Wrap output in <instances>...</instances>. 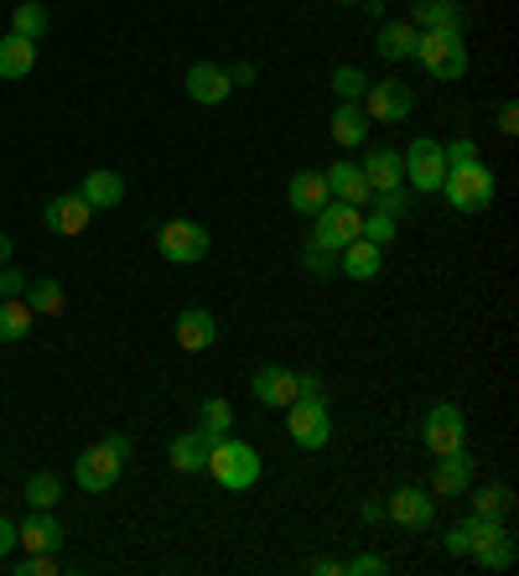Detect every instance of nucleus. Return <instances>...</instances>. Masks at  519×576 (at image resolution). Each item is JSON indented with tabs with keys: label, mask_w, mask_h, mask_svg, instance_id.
Returning a JSON list of instances; mask_svg holds the SVG:
<instances>
[{
	"label": "nucleus",
	"mask_w": 519,
	"mask_h": 576,
	"mask_svg": "<svg viewBox=\"0 0 519 576\" xmlns=\"http://www.w3.org/2000/svg\"><path fill=\"white\" fill-rule=\"evenodd\" d=\"M203 473H214V483L229 488V494H244V488H255V483H260V452L250 447V441H240V437H223V441L208 447Z\"/></svg>",
	"instance_id": "nucleus-1"
},
{
	"label": "nucleus",
	"mask_w": 519,
	"mask_h": 576,
	"mask_svg": "<svg viewBox=\"0 0 519 576\" xmlns=\"http://www.w3.org/2000/svg\"><path fill=\"white\" fill-rule=\"evenodd\" d=\"M125 462H130V437H104L100 447H89V452L73 462V483H79L83 494H104V488L120 483Z\"/></svg>",
	"instance_id": "nucleus-2"
},
{
	"label": "nucleus",
	"mask_w": 519,
	"mask_h": 576,
	"mask_svg": "<svg viewBox=\"0 0 519 576\" xmlns=\"http://www.w3.org/2000/svg\"><path fill=\"white\" fill-rule=\"evenodd\" d=\"M416 58L437 83H458L468 73V42L462 32H420Z\"/></svg>",
	"instance_id": "nucleus-3"
},
{
	"label": "nucleus",
	"mask_w": 519,
	"mask_h": 576,
	"mask_svg": "<svg viewBox=\"0 0 519 576\" xmlns=\"http://www.w3.org/2000/svg\"><path fill=\"white\" fill-rule=\"evenodd\" d=\"M286 431L301 452H322L333 441V416H327V395H297L286 405Z\"/></svg>",
	"instance_id": "nucleus-4"
},
{
	"label": "nucleus",
	"mask_w": 519,
	"mask_h": 576,
	"mask_svg": "<svg viewBox=\"0 0 519 576\" xmlns=\"http://www.w3.org/2000/svg\"><path fill=\"white\" fill-rule=\"evenodd\" d=\"M441 193H447V203H452L458 214H483V208L494 203V172L483 166V157L468 161V166H447Z\"/></svg>",
	"instance_id": "nucleus-5"
},
{
	"label": "nucleus",
	"mask_w": 519,
	"mask_h": 576,
	"mask_svg": "<svg viewBox=\"0 0 519 576\" xmlns=\"http://www.w3.org/2000/svg\"><path fill=\"white\" fill-rule=\"evenodd\" d=\"M208 229H203L198 219H166L157 229V250L166 265H198V260H208Z\"/></svg>",
	"instance_id": "nucleus-6"
},
{
	"label": "nucleus",
	"mask_w": 519,
	"mask_h": 576,
	"mask_svg": "<svg viewBox=\"0 0 519 576\" xmlns=\"http://www.w3.org/2000/svg\"><path fill=\"white\" fill-rule=\"evenodd\" d=\"M359 110L369 119H380V125H400V119L416 110V89H411V83H400V79H380V83H369V89H364Z\"/></svg>",
	"instance_id": "nucleus-7"
},
{
	"label": "nucleus",
	"mask_w": 519,
	"mask_h": 576,
	"mask_svg": "<svg viewBox=\"0 0 519 576\" xmlns=\"http://www.w3.org/2000/svg\"><path fill=\"white\" fill-rule=\"evenodd\" d=\"M405 182L416 187V193H441V177H447V161H441V140L431 136H416L411 140V151H405Z\"/></svg>",
	"instance_id": "nucleus-8"
},
{
	"label": "nucleus",
	"mask_w": 519,
	"mask_h": 576,
	"mask_svg": "<svg viewBox=\"0 0 519 576\" xmlns=\"http://www.w3.org/2000/svg\"><path fill=\"white\" fill-rule=\"evenodd\" d=\"M420 437H426V447H431V458H441V452H458V447H468V421H462L458 405H431L426 411V426H420Z\"/></svg>",
	"instance_id": "nucleus-9"
},
{
	"label": "nucleus",
	"mask_w": 519,
	"mask_h": 576,
	"mask_svg": "<svg viewBox=\"0 0 519 576\" xmlns=\"http://www.w3.org/2000/svg\"><path fill=\"white\" fill-rule=\"evenodd\" d=\"M312 239H318L322 250H343L348 239H359L364 229V208H348V203H327L322 214H312Z\"/></svg>",
	"instance_id": "nucleus-10"
},
{
	"label": "nucleus",
	"mask_w": 519,
	"mask_h": 576,
	"mask_svg": "<svg viewBox=\"0 0 519 576\" xmlns=\"http://www.w3.org/2000/svg\"><path fill=\"white\" fill-rule=\"evenodd\" d=\"M384 519H395L400 530H426L437 519V498H431V488H395L384 504Z\"/></svg>",
	"instance_id": "nucleus-11"
},
{
	"label": "nucleus",
	"mask_w": 519,
	"mask_h": 576,
	"mask_svg": "<svg viewBox=\"0 0 519 576\" xmlns=\"http://www.w3.org/2000/svg\"><path fill=\"white\" fill-rule=\"evenodd\" d=\"M322 177H327V193H333V203H348V208H369V198H374V187L364 182L359 161H333Z\"/></svg>",
	"instance_id": "nucleus-12"
},
{
	"label": "nucleus",
	"mask_w": 519,
	"mask_h": 576,
	"mask_svg": "<svg viewBox=\"0 0 519 576\" xmlns=\"http://www.w3.org/2000/svg\"><path fill=\"white\" fill-rule=\"evenodd\" d=\"M250 390H255L260 405H270V411H286L291 400H297V369H280V364H265L255 369L250 379Z\"/></svg>",
	"instance_id": "nucleus-13"
},
{
	"label": "nucleus",
	"mask_w": 519,
	"mask_h": 576,
	"mask_svg": "<svg viewBox=\"0 0 519 576\" xmlns=\"http://www.w3.org/2000/svg\"><path fill=\"white\" fill-rule=\"evenodd\" d=\"M468 483H473V458H468V447L441 452L437 473H431V498H458V494H468Z\"/></svg>",
	"instance_id": "nucleus-14"
},
{
	"label": "nucleus",
	"mask_w": 519,
	"mask_h": 576,
	"mask_svg": "<svg viewBox=\"0 0 519 576\" xmlns=\"http://www.w3.org/2000/svg\"><path fill=\"white\" fill-rule=\"evenodd\" d=\"M229 94H234L229 68H219V62H193L187 68V100L193 104H223Z\"/></svg>",
	"instance_id": "nucleus-15"
},
{
	"label": "nucleus",
	"mask_w": 519,
	"mask_h": 576,
	"mask_svg": "<svg viewBox=\"0 0 519 576\" xmlns=\"http://www.w3.org/2000/svg\"><path fill=\"white\" fill-rule=\"evenodd\" d=\"M89 219H94V208H89L79 193H68V198H53L47 208H42V223H47L53 234H62V239L83 234V229H89Z\"/></svg>",
	"instance_id": "nucleus-16"
},
{
	"label": "nucleus",
	"mask_w": 519,
	"mask_h": 576,
	"mask_svg": "<svg viewBox=\"0 0 519 576\" xmlns=\"http://www.w3.org/2000/svg\"><path fill=\"white\" fill-rule=\"evenodd\" d=\"M380 265H384V244H374V239H348L338 250V270L348 280H374L380 276Z\"/></svg>",
	"instance_id": "nucleus-17"
},
{
	"label": "nucleus",
	"mask_w": 519,
	"mask_h": 576,
	"mask_svg": "<svg viewBox=\"0 0 519 576\" xmlns=\"http://www.w3.org/2000/svg\"><path fill=\"white\" fill-rule=\"evenodd\" d=\"M359 172H364V182H369L374 193L405 187V161H400V151H390V146H374V151H364Z\"/></svg>",
	"instance_id": "nucleus-18"
},
{
	"label": "nucleus",
	"mask_w": 519,
	"mask_h": 576,
	"mask_svg": "<svg viewBox=\"0 0 519 576\" xmlns=\"http://www.w3.org/2000/svg\"><path fill=\"white\" fill-rule=\"evenodd\" d=\"M62 540H68V535H62V525L53 519V509H32V519L16 525V545H21V551H53V556H58Z\"/></svg>",
	"instance_id": "nucleus-19"
},
{
	"label": "nucleus",
	"mask_w": 519,
	"mask_h": 576,
	"mask_svg": "<svg viewBox=\"0 0 519 576\" xmlns=\"http://www.w3.org/2000/svg\"><path fill=\"white\" fill-rule=\"evenodd\" d=\"M416 32H468L462 0H416Z\"/></svg>",
	"instance_id": "nucleus-20"
},
{
	"label": "nucleus",
	"mask_w": 519,
	"mask_h": 576,
	"mask_svg": "<svg viewBox=\"0 0 519 576\" xmlns=\"http://www.w3.org/2000/svg\"><path fill=\"white\" fill-rule=\"evenodd\" d=\"M177 343L187 348V354H208L214 343H219V322H214V312L208 307H187L177 318Z\"/></svg>",
	"instance_id": "nucleus-21"
},
{
	"label": "nucleus",
	"mask_w": 519,
	"mask_h": 576,
	"mask_svg": "<svg viewBox=\"0 0 519 576\" xmlns=\"http://www.w3.org/2000/svg\"><path fill=\"white\" fill-rule=\"evenodd\" d=\"M286 203H291L297 214H307V219H312V214H322V208L333 203V193H327V177H322V172H297V177L286 182Z\"/></svg>",
	"instance_id": "nucleus-22"
},
{
	"label": "nucleus",
	"mask_w": 519,
	"mask_h": 576,
	"mask_svg": "<svg viewBox=\"0 0 519 576\" xmlns=\"http://www.w3.org/2000/svg\"><path fill=\"white\" fill-rule=\"evenodd\" d=\"M32 68H37V42L5 32L0 37V79H32Z\"/></svg>",
	"instance_id": "nucleus-23"
},
{
	"label": "nucleus",
	"mask_w": 519,
	"mask_h": 576,
	"mask_svg": "<svg viewBox=\"0 0 519 576\" xmlns=\"http://www.w3.org/2000/svg\"><path fill=\"white\" fill-rule=\"evenodd\" d=\"M416 42H420V32L411 21H384L380 37H374V53L384 62H400V58H416Z\"/></svg>",
	"instance_id": "nucleus-24"
},
{
	"label": "nucleus",
	"mask_w": 519,
	"mask_h": 576,
	"mask_svg": "<svg viewBox=\"0 0 519 576\" xmlns=\"http://www.w3.org/2000/svg\"><path fill=\"white\" fill-rule=\"evenodd\" d=\"M229 426H234V405H229L223 395L203 400V405H198V426H193V431H198V437L208 441V447H214V441L229 437Z\"/></svg>",
	"instance_id": "nucleus-25"
},
{
	"label": "nucleus",
	"mask_w": 519,
	"mask_h": 576,
	"mask_svg": "<svg viewBox=\"0 0 519 576\" xmlns=\"http://www.w3.org/2000/svg\"><path fill=\"white\" fill-rule=\"evenodd\" d=\"M79 198L89 203L94 214H100V208H115V203L125 198V182L115 177V172H89V177H83V187H79Z\"/></svg>",
	"instance_id": "nucleus-26"
},
{
	"label": "nucleus",
	"mask_w": 519,
	"mask_h": 576,
	"mask_svg": "<svg viewBox=\"0 0 519 576\" xmlns=\"http://www.w3.org/2000/svg\"><path fill=\"white\" fill-rule=\"evenodd\" d=\"M468 556L478 561L483 572H509V566H515V530H504V535H494V540H483V545H473V551H468Z\"/></svg>",
	"instance_id": "nucleus-27"
},
{
	"label": "nucleus",
	"mask_w": 519,
	"mask_h": 576,
	"mask_svg": "<svg viewBox=\"0 0 519 576\" xmlns=\"http://www.w3.org/2000/svg\"><path fill=\"white\" fill-rule=\"evenodd\" d=\"M166 458H172L177 473H203V462H208V441H203L198 431H182V437L166 447Z\"/></svg>",
	"instance_id": "nucleus-28"
},
{
	"label": "nucleus",
	"mask_w": 519,
	"mask_h": 576,
	"mask_svg": "<svg viewBox=\"0 0 519 576\" xmlns=\"http://www.w3.org/2000/svg\"><path fill=\"white\" fill-rule=\"evenodd\" d=\"M32 333V307L21 297H0V343H21Z\"/></svg>",
	"instance_id": "nucleus-29"
},
{
	"label": "nucleus",
	"mask_w": 519,
	"mask_h": 576,
	"mask_svg": "<svg viewBox=\"0 0 519 576\" xmlns=\"http://www.w3.org/2000/svg\"><path fill=\"white\" fill-rule=\"evenodd\" d=\"M47 26H53V16H47V5H42V0H21L16 11H11V32H16V37L42 42V37H47Z\"/></svg>",
	"instance_id": "nucleus-30"
},
{
	"label": "nucleus",
	"mask_w": 519,
	"mask_h": 576,
	"mask_svg": "<svg viewBox=\"0 0 519 576\" xmlns=\"http://www.w3.org/2000/svg\"><path fill=\"white\" fill-rule=\"evenodd\" d=\"M364 110L359 104H338V110H333V140H338V146H364V130H369V125H364Z\"/></svg>",
	"instance_id": "nucleus-31"
},
{
	"label": "nucleus",
	"mask_w": 519,
	"mask_h": 576,
	"mask_svg": "<svg viewBox=\"0 0 519 576\" xmlns=\"http://www.w3.org/2000/svg\"><path fill=\"white\" fill-rule=\"evenodd\" d=\"M26 291H32V297H26V307H32V318H58V312H62V286H58L53 276L32 280Z\"/></svg>",
	"instance_id": "nucleus-32"
},
{
	"label": "nucleus",
	"mask_w": 519,
	"mask_h": 576,
	"mask_svg": "<svg viewBox=\"0 0 519 576\" xmlns=\"http://www.w3.org/2000/svg\"><path fill=\"white\" fill-rule=\"evenodd\" d=\"M509 509H515V488H509V483H488V488H478V498H473V515L509 519Z\"/></svg>",
	"instance_id": "nucleus-33"
},
{
	"label": "nucleus",
	"mask_w": 519,
	"mask_h": 576,
	"mask_svg": "<svg viewBox=\"0 0 519 576\" xmlns=\"http://www.w3.org/2000/svg\"><path fill=\"white\" fill-rule=\"evenodd\" d=\"M58 498H62V477L58 473H47V468H42V473L26 477V504H32V509H53Z\"/></svg>",
	"instance_id": "nucleus-34"
},
{
	"label": "nucleus",
	"mask_w": 519,
	"mask_h": 576,
	"mask_svg": "<svg viewBox=\"0 0 519 576\" xmlns=\"http://www.w3.org/2000/svg\"><path fill=\"white\" fill-rule=\"evenodd\" d=\"M327 89H333V94H338L343 104H359V100H364V89H369V79H364V68H348V62H343V68H333Z\"/></svg>",
	"instance_id": "nucleus-35"
},
{
	"label": "nucleus",
	"mask_w": 519,
	"mask_h": 576,
	"mask_svg": "<svg viewBox=\"0 0 519 576\" xmlns=\"http://www.w3.org/2000/svg\"><path fill=\"white\" fill-rule=\"evenodd\" d=\"M301 265H307L312 276H333V270H338V250H322L318 239H312V244H307V255H301Z\"/></svg>",
	"instance_id": "nucleus-36"
},
{
	"label": "nucleus",
	"mask_w": 519,
	"mask_h": 576,
	"mask_svg": "<svg viewBox=\"0 0 519 576\" xmlns=\"http://www.w3.org/2000/svg\"><path fill=\"white\" fill-rule=\"evenodd\" d=\"M395 229H400V219H390V214H364V229H359V234L374 239V244H390V239H395Z\"/></svg>",
	"instance_id": "nucleus-37"
},
{
	"label": "nucleus",
	"mask_w": 519,
	"mask_h": 576,
	"mask_svg": "<svg viewBox=\"0 0 519 576\" xmlns=\"http://www.w3.org/2000/svg\"><path fill=\"white\" fill-rule=\"evenodd\" d=\"M343 572L348 576H384L390 572V561L384 556H354V561H343Z\"/></svg>",
	"instance_id": "nucleus-38"
},
{
	"label": "nucleus",
	"mask_w": 519,
	"mask_h": 576,
	"mask_svg": "<svg viewBox=\"0 0 519 576\" xmlns=\"http://www.w3.org/2000/svg\"><path fill=\"white\" fill-rule=\"evenodd\" d=\"M374 214H390V219H400V214H405V193H400V187H390V193H374Z\"/></svg>",
	"instance_id": "nucleus-39"
},
{
	"label": "nucleus",
	"mask_w": 519,
	"mask_h": 576,
	"mask_svg": "<svg viewBox=\"0 0 519 576\" xmlns=\"http://www.w3.org/2000/svg\"><path fill=\"white\" fill-rule=\"evenodd\" d=\"M21 291H26V276L11 270V265H0V297H21Z\"/></svg>",
	"instance_id": "nucleus-40"
},
{
	"label": "nucleus",
	"mask_w": 519,
	"mask_h": 576,
	"mask_svg": "<svg viewBox=\"0 0 519 576\" xmlns=\"http://www.w3.org/2000/svg\"><path fill=\"white\" fill-rule=\"evenodd\" d=\"M468 545H473V540H468V525H452V530H447V556H468Z\"/></svg>",
	"instance_id": "nucleus-41"
},
{
	"label": "nucleus",
	"mask_w": 519,
	"mask_h": 576,
	"mask_svg": "<svg viewBox=\"0 0 519 576\" xmlns=\"http://www.w3.org/2000/svg\"><path fill=\"white\" fill-rule=\"evenodd\" d=\"M499 130H504V136H515V130H519V104L515 100L499 104Z\"/></svg>",
	"instance_id": "nucleus-42"
},
{
	"label": "nucleus",
	"mask_w": 519,
	"mask_h": 576,
	"mask_svg": "<svg viewBox=\"0 0 519 576\" xmlns=\"http://www.w3.org/2000/svg\"><path fill=\"white\" fill-rule=\"evenodd\" d=\"M16 545V519H5L0 515V561H5V551Z\"/></svg>",
	"instance_id": "nucleus-43"
},
{
	"label": "nucleus",
	"mask_w": 519,
	"mask_h": 576,
	"mask_svg": "<svg viewBox=\"0 0 519 576\" xmlns=\"http://www.w3.org/2000/svg\"><path fill=\"white\" fill-rule=\"evenodd\" d=\"M359 519H364V525H380V519H384V504H380V498H364V504H359Z\"/></svg>",
	"instance_id": "nucleus-44"
},
{
	"label": "nucleus",
	"mask_w": 519,
	"mask_h": 576,
	"mask_svg": "<svg viewBox=\"0 0 519 576\" xmlns=\"http://www.w3.org/2000/svg\"><path fill=\"white\" fill-rule=\"evenodd\" d=\"M229 83H255V62H234V68H229Z\"/></svg>",
	"instance_id": "nucleus-45"
},
{
	"label": "nucleus",
	"mask_w": 519,
	"mask_h": 576,
	"mask_svg": "<svg viewBox=\"0 0 519 576\" xmlns=\"http://www.w3.org/2000/svg\"><path fill=\"white\" fill-rule=\"evenodd\" d=\"M0 265H11V234H0Z\"/></svg>",
	"instance_id": "nucleus-46"
},
{
	"label": "nucleus",
	"mask_w": 519,
	"mask_h": 576,
	"mask_svg": "<svg viewBox=\"0 0 519 576\" xmlns=\"http://www.w3.org/2000/svg\"><path fill=\"white\" fill-rule=\"evenodd\" d=\"M338 5H359V0H338Z\"/></svg>",
	"instance_id": "nucleus-47"
}]
</instances>
